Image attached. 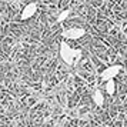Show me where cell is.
Returning a JSON list of instances; mask_svg holds the SVG:
<instances>
[{
	"mask_svg": "<svg viewBox=\"0 0 127 127\" xmlns=\"http://www.w3.org/2000/svg\"><path fill=\"white\" fill-rule=\"evenodd\" d=\"M59 53H60L62 60H63L67 66L76 64V62L81 57V50L80 49H73V47H70L66 41H62V43H60Z\"/></svg>",
	"mask_w": 127,
	"mask_h": 127,
	"instance_id": "1",
	"label": "cell"
},
{
	"mask_svg": "<svg viewBox=\"0 0 127 127\" xmlns=\"http://www.w3.org/2000/svg\"><path fill=\"white\" fill-rule=\"evenodd\" d=\"M86 34V30L83 27H70L63 32V37L67 40H79Z\"/></svg>",
	"mask_w": 127,
	"mask_h": 127,
	"instance_id": "2",
	"label": "cell"
},
{
	"mask_svg": "<svg viewBox=\"0 0 127 127\" xmlns=\"http://www.w3.org/2000/svg\"><path fill=\"white\" fill-rule=\"evenodd\" d=\"M121 69H123V67H121L120 64H113V66H109L107 69H104L103 71H101L100 77H101V80H104V81L111 80V79H116V76L121 71Z\"/></svg>",
	"mask_w": 127,
	"mask_h": 127,
	"instance_id": "3",
	"label": "cell"
},
{
	"mask_svg": "<svg viewBox=\"0 0 127 127\" xmlns=\"http://www.w3.org/2000/svg\"><path fill=\"white\" fill-rule=\"evenodd\" d=\"M36 12H37V3L32 1V3H29V4H26L24 9L22 10L20 20H29V19H32L36 14Z\"/></svg>",
	"mask_w": 127,
	"mask_h": 127,
	"instance_id": "4",
	"label": "cell"
},
{
	"mask_svg": "<svg viewBox=\"0 0 127 127\" xmlns=\"http://www.w3.org/2000/svg\"><path fill=\"white\" fill-rule=\"evenodd\" d=\"M92 98H93V103L96 104L97 107H101L104 104V94L100 92V90H96V92L93 93Z\"/></svg>",
	"mask_w": 127,
	"mask_h": 127,
	"instance_id": "5",
	"label": "cell"
},
{
	"mask_svg": "<svg viewBox=\"0 0 127 127\" xmlns=\"http://www.w3.org/2000/svg\"><path fill=\"white\" fill-rule=\"evenodd\" d=\"M104 89H106V93H107L109 96H113V94L116 93V81H114V79H111V80H107V81H106Z\"/></svg>",
	"mask_w": 127,
	"mask_h": 127,
	"instance_id": "6",
	"label": "cell"
},
{
	"mask_svg": "<svg viewBox=\"0 0 127 127\" xmlns=\"http://www.w3.org/2000/svg\"><path fill=\"white\" fill-rule=\"evenodd\" d=\"M69 14H70L69 10H63V12H62V13L57 16V23H63L64 20L69 17Z\"/></svg>",
	"mask_w": 127,
	"mask_h": 127,
	"instance_id": "7",
	"label": "cell"
}]
</instances>
